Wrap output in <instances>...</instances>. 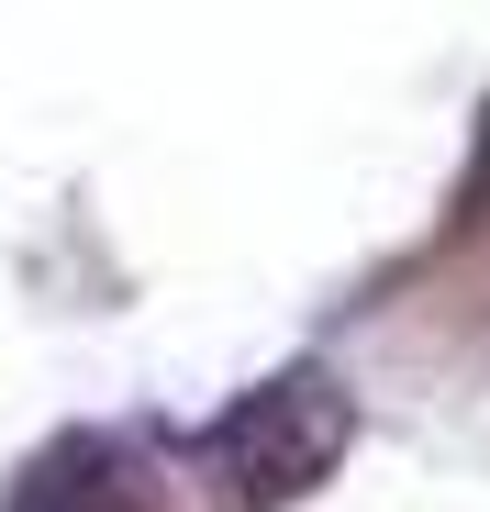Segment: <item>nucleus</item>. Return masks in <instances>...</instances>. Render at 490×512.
<instances>
[{
	"label": "nucleus",
	"instance_id": "nucleus-1",
	"mask_svg": "<svg viewBox=\"0 0 490 512\" xmlns=\"http://www.w3.org/2000/svg\"><path fill=\"white\" fill-rule=\"evenodd\" d=\"M346 435H357L346 390L323 379V368H279L268 390H245L201 435V468L223 479L234 512H290L301 490H323V468L346 457Z\"/></svg>",
	"mask_w": 490,
	"mask_h": 512
}]
</instances>
